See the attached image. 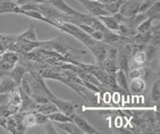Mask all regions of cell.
<instances>
[{
    "mask_svg": "<svg viewBox=\"0 0 160 134\" xmlns=\"http://www.w3.org/2000/svg\"><path fill=\"white\" fill-rule=\"evenodd\" d=\"M13 67H14V64L5 61V60H3V59H1V57H0V70L9 72Z\"/></svg>",
    "mask_w": 160,
    "mask_h": 134,
    "instance_id": "836d02e7",
    "label": "cell"
},
{
    "mask_svg": "<svg viewBox=\"0 0 160 134\" xmlns=\"http://www.w3.org/2000/svg\"><path fill=\"white\" fill-rule=\"evenodd\" d=\"M47 0H31L32 3H36V4H41V3H46Z\"/></svg>",
    "mask_w": 160,
    "mask_h": 134,
    "instance_id": "d590c367",
    "label": "cell"
},
{
    "mask_svg": "<svg viewBox=\"0 0 160 134\" xmlns=\"http://www.w3.org/2000/svg\"><path fill=\"white\" fill-rule=\"evenodd\" d=\"M8 100V94L6 93H0V105L4 103H7Z\"/></svg>",
    "mask_w": 160,
    "mask_h": 134,
    "instance_id": "e575fe53",
    "label": "cell"
},
{
    "mask_svg": "<svg viewBox=\"0 0 160 134\" xmlns=\"http://www.w3.org/2000/svg\"><path fill=\"white\" fill-rule=\"evenodd\" d=\"M146 56L145 53L142 50L136 51L132 54L131 58L129 60V69H134V68H139V67H144L146 64Z\"/></svg>",
    "mask_w": 160,
    "mask_h": 134,
    "instance_id": "8fae6325",
    "label": "cell"
},
{
    "mask_svg": "<svg viewBox=\"0 0 160 134\" xmlns=\"http://www.w3.org/2000/svg\"><path fill=\"white\" fill-rule=\"evenodd\" d=\"M0 57H1V59H3V60L12 63L14 65L17 64L19 61V55L16 52H13V51H5L2 54H0Z\"/></svg>",
    "mask_w": 160,
    "mask_h": 134,
    "instance_id": "83f0119b",
    "label": "cell"
},
{
    "mask_svg": "<svg viewBox=\"0 0 160 134\" xmlns=\"http://www.w3.org/2000/svg\"><path fill=\"white\" fill-rule=\"evenodd\" d=\"M33 112H34L35 120H36V125H45L46 123L50 122L47 115H44V114L36 112V111H33Z\"/></svg>",
    "mask_w": 160,
    "mask_h": 134,
    "instance_id": "1f68e13d",
    "label": "cell"
},
{
    "mask_svg": "<svg viewBox=\"0 0 160 134\" xmlns=\"http://www.w3.org/2000/svg\"><path fill=\"white\" fill-rule=\"evenodd\" d=\"M127 75L130 78H143L148 75V71L146 68L144 67H139V68H134L130 69Z\"/></svg>",
    "mask_w": 160,
    "mask_h": 134,
    "instance_id": "4316f807",
    "label": "cell"
},
{
    "mask_svg": "<svg viewBox=\"0 0 160 134\" xmlns=\"http://www.w3.org/2000/svg\"><path fill=\"white\" fill-rule=\"evenodd\" d=\"M46 3H49L50 5H52L53 7L56 8L57 10L62 12L63 14H66V15L75 16V15H78L80 13L76 9H74L70 5H68L64 0H47Z\"/></svg>",
    "mask_w": 160,
    "mask_h": 134,
    "instance_id": "30bf717a",
    "label": "cell"
},
{
    "mask_svg": "<svg viewBox=\"0 0 160 134\" xmlns=\"http://www.w3.org/2000/svg\"><path fill=\"white\" fill-rule=\"evenodd\" d=\"M129 56L127 55L124 51H119L118 55H117V59H116V65L117 68L120 69V70L124 71L126 74H128L129 72Z\"/></svg>",
    "mask_w": 160,
    "mask_h": 134,
    "instance_id": "ac0fdd59",
    "label": "cell"
},
{
    "mask_svg": "<svg viewBox=\"0 0 160 134\" xmlns=\"http://www.w3.org/2000/svg\"><path fill=\"white\" fill-rule=\"evenodd\" d=\"M73 122L78 126V128L82 131V133L85 134H96L99 133V131L95 128L93 125H91L86 119L82 117L81 115H78V114H75L72 117Z\"/></svg>",
    "mask_w": 160,
    "mask_h": 134,
    "instance_id": "9c48e42d",
    "label": "cell"
},
{
    "mask_svg": "<svg viewBox=\"0 0 160 134\" xmlns=\"http://www.w3.org/2000/svg\"><path fill=\"white\" fill-rule=\"evenodd\" d=\"M89 49V51L92 53V55L94 56L95 60H96L97 64L102 63L105 59L107 58L108 54V44L103 43L102 41H96L92 45H90L87 47Z\"/></svg>",
    "mask_w": 160,
    "mask_h": 134,
    "instance_id": "277c9868",
    "label": "cell"
},
{
    "mask_svg": "<svg viewBox=\"0 0 160 134\" xmlns=\"http://www.w3.org/2000/svg\"><path fill=\"white\" fill-rule=\"evenodd\" d=\"M34 111L39 112V113H42L44 115H49L53 112H56L58 111V108L56 107V105L51 102V101H48V102H45V103H41V104H37L36 103V106H35Z\"/></svg>",
    "mask_w": 160,
    "mask_h": 134,
    "instance_id": "e0dca14e",
    "label": "cell"
},
{
    "mask_svg": "<svg viewBox=\"0 0 160 134\" xmlns=\"http://www.w3.org/2000/svg\"><path fill=\"white\" fill-rule=\"evenodd\" d=\"M153 21L150 18H145L142 22H140L138 24V26L136 27V33H146L148 32L150 29L153 26Z\"/></svg>",
    "mask_w": 160,
    "mask_h": 134,
    "instance_id": "484cf974",
    "label": "cell"
},
{
    "mask_svg": "<svg viewBox=\"0 0 160 134\" xmlns=\"http://www.w3.org/2000/svg\"><path fill=\"white\" fill-rule=\"evenodd\" d=\"M21 104H22L21 95H20L18 88L8 94L7 105H8L9 110L11 111L12 115L20 111V109H21Z\"/></svg>",
    "mask_w": 160,
    "mask_h": 134,
    "instance_id": "ba28073f",
    "label": "cell"
},
{
    "mask_svg": "<svg viewBox=\"0 0 160 134\" xmlns=\"http://www.w3.org/2000/svg\"><path fill=\"white\" fill-rule=\"evenodd\" d=\"M100 21L102 22L103 25L106 27L108 30L110 31H119V27H120V24L118 23V21L115 19V17L111 14H108V15H102V16H99L97 17Z\"/></svg>",
    "mask_w": 160,
    "mask_h": 134,
    "instance_id": "9a60e30c",
    "label": "cell"
},
{
    "mask_svg": "<svg viewBox=\"0 0 160 134\" xmlns=\"http://www.w3.org/2000/svg\"><path fill=\"white\" fill-rule=\"evenodd\" d=\"M27 72V68L23 66L22 64H15L14 67L8 72V76L13 79L15 83L19 86L20 82H21L24 74Z\"/></svg>",
    "mask_w": 160,
    "mask_h": 134,
    "instance_id": "4fadbf2b",
    "label": "cell"
},
{
    "mask_svg": "<svg viewBox=\"0 0 160 134\" xmlns=\"http://www.w3.org/2000/svg\"><path fill=\"white\" fill-rule=\"evenodd\" d=\"M54 126L59 128L60 130H63L65 133L68 134H82V131L78 128V126L73 121L68 122H52Z\"/></svg>",
    "mask_w": 160,
    "mask_h": 134,
    "instance_id": "5bb4252c",
    "label": "cell"
},
{
    "mask_svg": "<svg viewBox=\"0 0 160 134\" xmlns=\"http://www.w3.org/2000/svg\"><path fill=\"white\" fill-rule=\"evenodd\" d=\"M160 99V80L156 79L154 81V84L151 89V100L155 103H157Z\"/></svg>",
    "mask_w": 160,
    "mask_h": 134,
    "instance_id": "f1b7e54d",
    "label": "cell"
},
{
    "mask_svg": "<svg viewBox=\"0 0 160 134\" xmlns=\"http://www.w3.org/2000/svg\"><path fill=\"white\" fill-rule=\"evenodd\" d=\"M147 18L152 19V20H158L160 18V1L157 0L155 1L151 6H150L146 11L144 12Z\"/></svg>",
    "mask_w": 160,
    "mask_h": 134,
    "instance_id": "ffe728a7",
    "label": "cell"
},
{
    "mask_svg": "<svg viewBox=\"0 0 160 134\" xmlns=\"http://www.w3.org/2000/svg\"><path fill=\"white\" fill-rule=\"evenodd\" d=\"M17 6L16 2H13L12 0H3L0 2V14L13 13Z\"/></svg>",
    "mask_w": 160,
    "mask_h": 134,
    "instance_id": "7402d4cb",
    "label": "cell"
},
{
    "mask_svg": "<svg viewBox=\"0 0 160 134\" xmlns=\"http://www.w3.org/2000/svg\"><path fill=\"white\" fill-rule=\"evenodd\" d=\"M142 0H123L119 12L123 17H131L139 13V6Z\"/></svg>",
    "mask_w": 160,
    "mask_h": 134,
    "instance_id": "5b68a950",
    "label": "cell"
},
{
    "mask_svg": "<svg viewBox=\"0 0 160 134\" xmlns=\"http://www.w3.org/2000/svg\"><path fill=\"white\" fill-rule=\"evenodd\" d=\"M6 131L11 134H17V128H16V121L13 117V115H10L7 117L6 122Z\"/></svg>",
    "mask_w": 160,
    "mask_h": 134,
    "instance_id": "4dcf8cb0",
    "label": "cell"
},
{
    "mask_svg": "<svg viewBox=\"0 0 160 134\" xmlns=\"http://www.w3.org/2000/svg\"><path fill=\"white\" fill-rule=\"evenodd\" d=\"M22 123L26 128H31L36 125V120H35L34 112L29 111V112H23V117H22Z\"/></svg>",
    "mask_w": 160,
    "mask_h": 134,
    "instance_id": "d4e9b609",
    "label": "cell"
},
{
    "mask_svg": "<svg viewBox=\"0 0 160 134\" xmlns=\"http://www.w3.org/2000/svg\"><path fill=\"white\" fill-rule=\"evenodd\" d=\"M146 88V82L143 78H131L128 82V90L133 94H142Z\"/></svg>",
    "mask_w": 160,
    "mask_h": 134,
    "instance_id": "7c38bea8",
    "label": "cell"
},
{
    "mask_svg": "<svg viewBox=\"0 0 160 134\" xmlns=\"http://www.w3.org/2000/svg\"><path fill=\"white\" fill-rule=\"evenodd\" d=\"M49 25L58 29V30H60L63 33H66L68 35L74 37L75 39H77V40H79L81 43H83L86 47L92 45V44H94L97 41L90 36L89 34L84 32L81 28H79L77 25H75L73 23L58 20V21H51V23H50Z\"/></svg>",
    "mask_w": 160,
    "mask_h": 134,
    "instance_id": "6da1fadb",
    "label": "cell"
},
{
    "mask_svg": "<svg viewBox=\"0 0 160 134\" xmlns=\"http://www.w3.org/2000/svg\"><path fill=\"white\" fill-rule=\"evenodd\" d=\"M20 38H25V39H27V40L32 41V42L36 41V35H35L33 27L30 26L28 30H26L24 33H22L21 35H20Z\"/></svg>",
    "mask_w": 160,
    "mask_h": 134,
    "instance_id": "d6a6232c",
    "label": "cell"
},
{
    "mask_svg": "<svg viewBox=\"0 0 160 134\" xmlns=\"http://www.w3.org/2000/svg\"><path fill=\"white\" fill-rule=\"evenodd\" d=\"M122 2H123V0H113L111 2L102 4V5L105 10H106L109 14L113 15V14L119 12V9H120V6H121Z\"/></svg>",
    "mask_w": 160,
    "mask_h": 134,
    "instance_id": "cb8c5ba5",
    "label": "cell"
},
{
    "mask_svg": "<svg viewBox=\"0 0 160 134\" xmlns=\"http://www.w3.org/2000/svg\"><path fill=\"white\" fill-rule=\"evenodd\" d=\"M50 101L56 105L59 111L63 112L64 114H66V115L70 116L71 118L76 114V104L73 102L63 100V99L57 98L56 96L50 98Z\"/></svg>",
    "mask_w": 160,
    "mask_h": 134,
    "instance_id": "52a82bcc",
    "label": "cell"
},
{
    "mask_svg": "<svg viewBox=\"0 0 160 134\" xmlns=\"http://www.w3.org/2000/svg\"><path fill=\"white\" fill-rule=\"evenodd\" d=\"M158 48L157 46H155V45H152V44H148V46L146 47V49H145V56H146V62L149 63L150 61L152 60L153 57L155 56V54L157 53L158 51Z\"/></svg>",
    "mask_w": 160,
    "mask_h": 134,
    "instance_id": "f546056e",
    "label": "cell"
},
{
    "mask_svg": "<svg viewBox=\"0 0 160 134\" xmlns=\"http://www.w3.org/2000/svg\"><path fill=\"white\" fill-rule=\"evenodd\" d=\"M79 67L83 68L84 70L88 71L89 73H91L93 76L97 78V80L104 86H109V87H116L117 84L115 82V76H112L108 74L104 69L98 65V64H83L79 63Z\"/></svg>",
    "mask_w": 160,
    "mask_h": 134,
    "instance_id": "3957f363",
    "label": "cell"
},
{
    "mask_svg": "<svg viewBox=\"0 0 160 134\" xmlns=\"http://www.w3.org/2000/svg\"><path fill=\"white\" fill-rule=\"evenodd\" d=\"M18 88V85L13 79L10 78L8 75L4 76L1 78L0 81V93H6L9 94L10 92H12L13 90Z\"/></svg>",
    "mask_w": 160,
    "mask_h": 134,
    "instance_id": "2e32d148",
    "label": "cell"
},
{
    "mask_svg": "<svg viewBox=\"0 0 160 134\" xmlns=\"http://www.w3.org/2000/svg\"><path fill=\"white\" fill-rule=\"evenodd\" d=\"M115 82H116L117 86L120 87L125 92H129L128 90V80H127V74L124 71L117 69L116 73H115Z\"/></svg>",
    "mask_w": 160,
    "mask_h": 134,
    "instance_id": "d6986e66",
    "label": "cell"
},
{
    "mask_svg": "<svg viewBox=\"0 0 160 134\" xmlns=\"http://www.w3.org/2000/svg\"><path fill=\"white\" fill-rule=\"evenodd\" d=\"M49 120L51 122H68V121H73L72 118L64 114L61 111H56V112H53L51 114L48 115Z\"/></svg>",
    "mask_w": 160,
    "mask_h": 134,
    "instance_id": "603a6c76",
    "label": "cell"
},
{
    "mask_svg": "<svg viewBox=\"0 0 160 134\" xmlns=\"http://www.w3.org/2000/svg\"><path fill=\"white\" fill-rule=\"evenodd\" d=\"M80 4L86 9V10L93 16H102V15H108V12L105 10L103 5L94 0H78Z\"/></svg>",
    "mask_w": 160,
    "mask_h": 134,
    "instance_id": "8992f818",
    "label": "cell"
},
{
    "mask_svg": "<svg viewBox=\"0 0 160 134\" xmlns=\"http://www.w3.org/2000/svg\"><path fill=\"white\" fill-rule=\"evenodd\" d=\"M6 75H8V72L3 71V70H0V79H1L2 77H4V76H6Z\"/></svg>",
    "mask_w": 160,
    "mask_h": 134,
    "instance_id": "8d00e7d4",
    "label": "cell"
},
{
    "mask_svg": "<svg viewBox=\"0 0 160 134\" xmlns=\"http://www.w3.org/2000/svg\"><path fill=\"white\" fill-rule=\"evenodd\" d=\"M98 65L101 66L105 71L112 76H115V73H116L117 69H118L117 65H116V61H114L110 58H106L102 63L98 64Z\"/></svg>",
    "mask_w": 160,
    "mask_h": 134,
    "instance_id": "44dd1931",
    "label": "cell"
},
{
    "mask_svg": "<svg viewBox=\"0 0 160 134\" xmlns=\"http://www.w3.org/2000/svg\"><path fill=\"white\" fill-rule=\"evenodd\" d=\"M26 76L30 84V88H31L32 93H38V94H43V95L47 96L49 98L54 97V93L51 92V90L48 88L46 83L44 81V78L41 76V74L39 71L36 70H31L26 72Z\"/></svg>",
    "mask_w": 160,
    "mask_h": 134,
    "instance_id": "7a4b0ae2",
    "label": "cell"
}]
</instances>
